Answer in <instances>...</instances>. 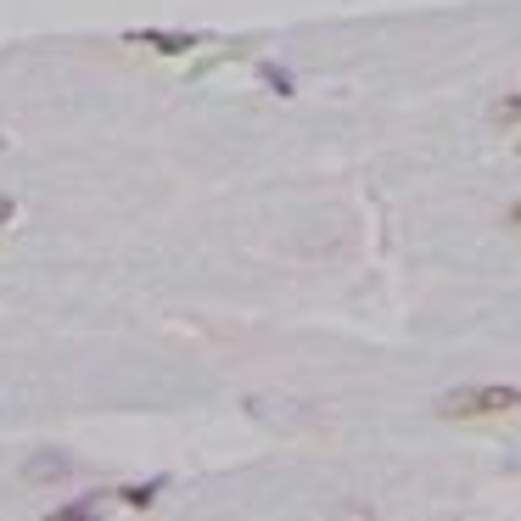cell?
Segmentation results:
<instances>
[{"mask_svg":"<svg viewBox=\"0 0 521 521\" xmlns=\"http://www.w3.org/2000/svg\"><path fill=\"white\" fill-rule=\"evenodd\" d=\"M516 409H521V387H510V381H465V387H449L437 398V421L477 426V421H505Z\"/></svg>","mask_w":521,"mask_h":521,"instance_id":"6da1fadb","label":"cell"},{"mask_svg":"<svg viewBox=\"0 0 521 521\" xmlns=\"http://www.w3.org/2000/svg\"><path fill=\"white\" fill-rule=\"evenodd\" d=\"M129 45H152V51H163V57H185L191 45H197V34H163V29H135L129 34Z\"/></svg>","mask_w":521,"mask_h":521,"instance_id":"7a4b0ae2","label":"cell"},{"mask_svg":"<svg viewBox=\"0 0 521 521\" xmlns=\"http://www.w3.org/2000/svg\"><path fill=\"white\" fill-rule=\"evenodd\" d=\"M169 488V477H152V482H135V488H124V505L129 510H152L157 505V493Z\"/></svg>","mask_w":521,"mask_h":521,"instance_id":"3957f363","label":"cell"},{"mask_svg":"<svg viewBox=\"0 0 521 521\" xmlns=\"http://www.w3.org/2000/svg\"><path fill=\"white\" fill-rule=\"evenodd\" d=\"M493 124H499V129H521V90L493 101Z\"/></svg>","mask_w":521,"mask_h":521,"instance_id":"277c9868","label":"cell"},{"mask_svg":"<svg viewBox=\"0 0 521 521\" xmlns=\"http://www.w3.org/2000/svg\"><path fill=\"white\" fill-rule=\"evenodd\" d=\"M23 477H29V482H57V477H68V465H62L57 454H45V460H29Z\"/></svg>","mask_w":521,"mask_h":521,"instance_id":"5b68a950","label":"cell"},{"mask_svg":"<svg viewBox=\"0 0 521 521\" xmlns=\"http://www.w3.org/2000/svg\"><path fill=\"white\" fill-rule=\"evenodd\" d=\"M258 79H264V85L275 90V96H292V73L275 68V62H258Z\"/></svg>","mask_w":521,"mask_h":521,"instance_id":"8992f818","label":"cell"},{"mask_svg":"<svg viewBox=\"0 0 521 521\" xmlns=\"http://www.w3.org/2000/svg\"><path fill=\"white\" fill-rule=\"evenodd\" d=\"M45 521H101L96 505H57V510H45Z\"/></svg>","mask_w":521,"mask_h":521,"instance_id":"52a82bcc","label":"cell"},{"mask_svg":"<svg viewBox=\"0 0 521 521\" xmlns=\"http://www.w3.org/2000/svg\"><path fill=\"white\" fill-rule=\"evenodd\" d=\"M12 219H17V202H12V197H0V230L12 225Z\"/></svg>","mask_w":521,"mask_h":521,"instance_id":"ba28073f","label":"cell"},{"mask_svg":"<svg viewBox=\"0 0 521 521\" xmlns=\"http://www.w3.org/2000/svg\"><path fill=\"white\" fill-rule=\"evenodd\" d=\"M505 225H510V230H521V202H516V208L505 213Z\"/></svg>","mask_w":521,"mask_h":521,"instance_id":"9c48e42d","label":"cell"}]
</instances>
